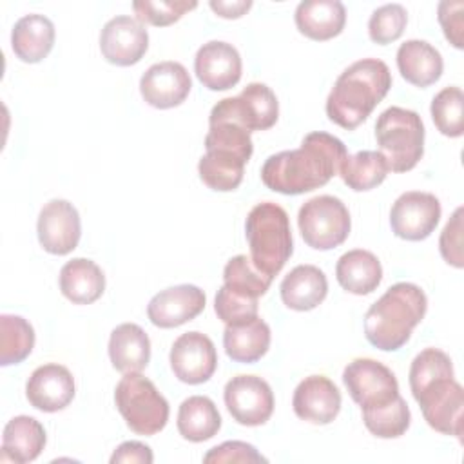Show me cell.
<instances>
[{
	"instance_id": "1",
	"label": "cell",
	"mask_w": 464,
	"mask_h": 464,
	"mask_svg": "<svg viewBox=\"0 0 464 464\" xmlns=\"http://www.w3.org/2000/svg\"><path fill=\"white\" fill-rule=\"evenodd\" d=\"M348 156L344 143L328 132H308L299 149L281 150L266 158L261 181L274 192L297 196L326 185Z\"/></svg>"
},
{
	"instance_id": "2",
	"label": "cell",
	"mask_w": 464,
	"mask_h": 464,
	"mask_svg": "<svg viewBox=\"0 0 464 464\" xmlns=\"http://www.w3.org/2000/svg\"><path fill=\"white\" fill-rule=\"evenodd\" d=\"M390 87L392 72L382 60H357L337 76L326 98V116L335 125L353 130L382 102Z\"/></svg>"
},
{
	"instance_id": "3",
	"label": "cell",
	"mask_w": 464,
	"mask_h": 464,
	"mask_svg": "<svg viewBox=\"0 0 464 464\" xmlns=\"http://www.w3.org/2000/svg\"><path fill=\"white\" fill-rule=\"evenodd\" d=\"M426 310L428 299L420 286L406 281L395 283L368 308L364 335L372 346L382 352H395L410 341Z\"/></svg>"
},
{
	"instance_id": "4",
	"label": "cell",
	"mask_w": 464,
	"mask_h": 464,
	"mask_svg": "<svg viewBox=\"0 0 464 464\" xmlns=\"http://www.w3.org/2000/svg\"><path fill=\"white\" fill-rule=\"evenodd\" d=\"M205 150L198 163L201 181L218 192L236 190L254 152L250 132L230 118L208 116Z\"/></svg>"
},
{
	"instance_id": "5",
	"label": "cell",
	"mask_w": 464,
	"mask_h": 464,
	"mask_svg": "<svg viewBox=\"0 0 464 464\" xmlns=\"http://www.w3.org/2000/svg\"><path fill=\"white\" fill-rule=\"evenodd\" d=\"M245 236L254 266L274 279L294 252L288 214L272 201L257 203L246 216Z\"/></svg>"
},
{
	"instance_id": "6",
	"label": "cell",
	"mask_w": 464,
	"mask_h": 464,
	"mask_svg": "<svg viewBox=\"0 0 464 464\" xmlns=\"http://www.w3.org/2000/svg\"><path fill=\"white\" fill-rule=\"evenodd\" d=\"M375 138L393 172L411 170L424 154V123L411 109L392 105L382 111L375 121Z\"/></svg>"
},
{
	"instance_id": "7",
	"label": "cell",
	"mask_w": 464,
	"mask_h": 464,
	"mask_svg": "<svg viewBox=\"0 0 464 464\" xmlns=\"http://www.w3.org/2000/svg\"><path fill=\"white\" fill-rule=\"evenodd\" d=\"M114 402L125 424L138 435H154L167 426L169 402L140 372L125 373L114 390Z\"/></svg>"
},
{
	"instance_id": "8",
	"label": "cell",
	"mask_w": 464,
	"mask_h": 464,
	"mask_svg": "<svg viewBox=\"0 0 464 464\" xmlns=\"http://www.w3.org/2000/svg\"><path fill=\"white\" fill-rule=\"evenodd\" d=\"M297 225L308 246L315 250H332L346 241L352 219L339 198L323 194L301 205Z\"/></svg>"
},
{
	"instance_id": "9",
	"label": "cell",
	"mask_w": 464,
	"mask_h": 464,
	"mask_svg": "<svg viewBox=\"0 0 464 464\" xmlns=\"http://www.w3.org/2000/svg\"><path fill=\"white\" fill-rule=\"evenodd\" d=\"M411 395L419 402L430 428L444 435H453L462 442L464 392L453 375L433 379Z\"/></svg>"
},
{
	"instance_id": "10",
	"label": "cell",
	"mask_w": 464,
	"mask_h": 464,
	"mask_svg": "<svg viewBox=\"0 0 464 464\" xmlns=\"http://www.w3.org/2000/svg\"><path fill=\"white\" fill-rule=\"evenodd\" d=\"M210 116L230 118L248 132L266 130L274 127L279 118V102L268 85L252 82L237 96L219 100L212 107Z\"/></svg>"
},
{
	"instance_id": "11",
	"label": "cell",
	"mask_w": 464,
	"mask_h": 464,
	"mask_svg": "<svg viewBox=\"0 0 464 464\" xmlns=\"http://www.w3.org/2000/svg\"><path fill=\"white\" fill-rule=\"evenodd\" d=\"M343 382L361 410L384 406L401 395L393 372L370 357H357L348 362L343 370Z\"/></svg>"
},
{
	"instance_id": "12",
	"label": "cell",
	"mask_w": 464,
	"mask_h": 464,
	"mask_svg": "<svg viewBox=\"0 0 464 464\" xmlns=\"http://www.w3.org/2000/svg\"><path fill=\"white\" fill-rule=\"evenodd\" d=\"M223 399L232 419L243 426H261L274 413L270 384L257 375H236L223 390Z\"/></svg>"
},
{
	"instance_id": "13",
	"label": "cell",
	"mask_w": 464,
	"mask_h": 464,
	"mask_svg": "<svg viewBox=\"0 0 464 464\" xmlns=\"http://www.w3.org/2000/svg\"><path fill=\"white\" fill-rule=\"evenodd\" d=\"M440 219V203L431 192L408 190L401 194L392 210L390 225L397 237L406 241L426 239Z\"/></svg>"
},
{
	"instance_id": "14",
	"label": "cell",
	"mask_w": 464,
	"mask_h": 464,
	"mask_svg": "<svg viewBox=\"0 0 464 464\" xmlns=\"http://www.w3.org/2000/svg\"><path fill=\"white\" fill-rule=\"evenodd\" d=\"M172 373L185 384L207 382L218 368V352L212 339L201 332L181 334L169 353Z\"/></svg>"
},
{
	"instance_id": "15",
	"label": "cell",
	"mask_w": 464,
	"mask_h": 464,
	"mask_svg": "<svg viewBox=\"0 0 464 464\" xmlns=\"http://www.w3.org/2000/svg\"><path fill=\"white\" fill-rule=\"evenodd\" d=\"M36 232L45 252L54 256L72 252L82 236V221L76 207L67 199H51L38 214Z\"/></svg>"
},
{
	"instance_id": "16",
	"label": "cell",
	"mask_w": 464,
	"mask_h": 464,
	"mask_svg": "<svg viewBox=\"0 0 464 464\" xmlns=\"http://www.w3.org/2000/svg\"><path fill=\"white\" fill-rule=\"evenodd\" d=\"M149 49L145 25L127 14L111 18L100 33V51L109 63L129 67L138 63Z\"/></svg>"
},
{
	"instance_id": "17",
	"label": "cell",
	"mask_w": 464,
	"mask_h": 464,
	"mask_svg": "<svg viewBox=\"0 0 464 464\" xmlns=\"http://www.w3.org/2000/svg\"><path fill=\"white\" fill-rule=\"evenodd\" d=\"M207 303L205 292L196 285H176L158 292L147 304V317L158 328H176L198 317Z\"/></svg>"
},
{
	"instance_id": "18",
	"label": "cell",
	"mask_w": 464,
	"mask_h": 464,
	"mask_svg": "<svg viewBox=\"0 0 464 464\" xmlns=\"http://www.w3.org/2000/svg\"><path fill=\"white\" fill-rule=\"evenodd\" d=\"M190 89L192 80L188 71L179 62L172 60L150 65L140 80L141 98L156 109H172L181 105Z\"/></svg>"
},
{
	"instance_id": "19",
	"label": "cell",
	"mask_w": 464,
	"mask_h": 464,
	"mask_svg": "<svg viewBox=\"0 0 464 464\" xmlns=\"http://www.w3.org/2000/svg\"><path fill=\"white\" fill-rule=\"evenodd\" d=\"M241 56L237 49L221 40L203 44L194 58V72L203 87L210 91H227L241 80Z\"/></svg>"
},
{
	"instance_id": "20",
	"label": "cell",
	"mask_w": 464,
	"mask_h": 464,
	"mask_svg": "<svg viewBox=\"0 0 464 464\" xmlns=\"http://www.w3.org/2000/svg\"><path fill=\"white\" fill-rule=\"evenodd\" d=\"M72 373L58 362L38 366L25 384V397L29 404L40 411L54 413L63 410L74 399Z\"/></svg>"
},
{
	"instance_id": "21",
	"label": "cell",
	"mask_w": 464,
	"mask_h": 464,
	"mask_svg": "<svg viewBox=\"0 0 464 464\" xmlns=\"http://www.w3.org/2000/svg\"><path fill=\"white\" fill-rule=\"evenodd\" d=\"M294 413L312 424H330L341 410V392L324 375L304 377L294 390Z\"/></svg>"
},
{
	"instance_id": "22",
	"label": "cell",
	"mask_w": 464,
	"mask_h": 464,
	"mask_svg": "<svg viewBox=\"0 0 464 464\" xmlns=\"http://www.w3.org/2000/svg\"><path fill=\"white\" fill-rule=\"evenodd\" d=\"M281 299L290 310L308 312L319 306L328 294V281L315 265H297L281 281Z\"/></svg>"
},
{
	"instance_id": "23",
	"label": "cell",
	"mask_w": 464,
	"mask_h": 464,
	"mask_svg": "<svg viewBox=\"0 0 464 464\" xmlns=\"http://www.w3.org/2000/svg\"><path fill=\"white\" fill-rule=\"evenodd\" d=\"M54 24L38 13L18 18L11 31V49L25 63L42 62L54 45Z\"/></svg>"
},
{
	"instance_id": "24",
	"label": "cell",
	"mask_w": 464,
	"mask_h": 464,
	"mask_svg": "<svg viewBox=\"0 0 464 464\" xmlns=\"http://www.w3.org/2000/svg\"><path fill=\"white\" fill-rule=\"evenodd\" d=\"M223 346L232 361L252 364L270 348V326L259 315L230 323L223 332Z\"/></svg>"
},
{
	"instance_id": "25",
	"label": "cell",
	"mask_w": 464,
	"mask_h": 464,
	"mask_svg": "<svg viewBox=\"0 0 464 464\" xmlns=\"http://www.w3.org/2000/svg\"><path fill=\"white\" fill-rule=\"evenodd\" d=\"M295 25L310 40H330L341 34L346 9L339 0H304L295 7Z\"/></svg>"
},
{
	"instance_id": "26",
	"label": "cell",
	"mask_w": 464,
	"mask_h": 464,
	"mask_svg": "<svg viewBox=\"0 0 464 464\" xmlns=\"http://www.w3.org/2000/svg\"><path fill=\"white\" fill-rule=\"evenodd\" d=\"M397 67L408 83L422 89L440 78L444 62L440 53L426 40H406L397 49Z\"/></svg>"
},
{
	"instance_id": "27",
	"label": "cell",
	"mask_w": 464,
	"mask_h": 464,
	"mask_svg": "<svg viewBox=\"0 0 464 464\" xmlns=\"http://www.w3.org/2000/svg\"><path fill=\"white\" fill-rule=\"evenodd\" d=\"M109 359L121 373L141 372L150 361V339L136 323L118 324L109 337Z\"/></svg>"
},
{
	"instance_id": "28",
	"label": "cell",
	"mask_w": 464,
	"mask_h": 464,
	"mask_svg": "<svg viewBox=\"0 0 464 464\" xmlns=\"http://www.w3.org/2000/svg\"><path fill=\"white\" fill-rule=\"evenodd\" d=\"M45 430L34 417L16 415L4 426L2 457L16 464H27L38 459L45 446Z\"/></svg>"
},
{
	"instance_id": "29",
	"label": "cell",
	"mask_w": 464,
	"mask_h": 464,
	"mask_svg": "<svg viewBox=\"0 0 464 464\" xmlns=\"http://www.w3.org/2000/svg\"><path fill=\"white\" fill-rule=\"evenodd\" d=\"M337 283L353 295L372 294L382 279V266L375 254L362 248L344 252L335 265Z\"/></svg>"
},
{
	"instance_id": "30",
	"label": "cell",
	"mask_w": 464,
	"mask_h": 464,
	"mask_svg": "<svg viewBox=\"0 0 464 464\" xmlns=\"http://www.w3.org/2000/svg\"><path fill=\"white\" fill-rule=\"evenodd\" d=\"M60 290L74 304H91L98 301L105 290V276L102 268L87 257H74L60 270Z\"/></svg>"
},
{
	"instance_id": "31",
	"label": "cell",
	"mask_w": 464,
	"mask_h": 464,
	"mask_svg": "<svg viewBox=\"0 0 464 464\" xmlns=\"http://www.w3.org/2000/svg\"><path fill=\"white\" fill-rule=\"evenodd\" d=\"M176 424L185 440L203 442L219 431L221 415L212 399L205 395H192L179 404Z\"/></svg>"
},
{
	"instance_id": "32",
	"label": "cell",
	"mask_w": 464,
	"mask_h": 464,
	"mask_svg": "<svg viewBox=\"0 0 464 464\" xmlns=\"http://www.w3.org/2000/svg\"><path fill=\"white\" fill-rule=\"evenodd\" d=\"M388 170V163L379 150H359L343 160L339 176L348 188L364 192L381 185L386 179Z\"/></svg>"
},
{
	"instance_id": "33",
	"label": "cell",
	"mask_w": 464,
	"mask_h": 464,
	"mask_svg": "<svg viewBox=\"0 0 464 464\" xmlns=\"http://www.w3.org/2000/svg\"><path fill=\"white\" fill-rule=\"evenodd\" d=\"M34 348V330L27 319L14 314L0 315V364H18Z\"/></svg>"
},
{
	"instance_id": "34",
	"label": "cell",
	"mask_w": 464,
	"mask_h": 464,
	"mask_svg": "<svg viewBox=\"0 0 464 464\" xmlns=\"http://www.w3.org/2000/svg\"><path fill=\"white\" fill-rule=\"evenodd\" d=\"M272 279L259 272L248 256L230 257L223 268V285L237 295L257 299L266 294Z\"/></svg>"
},
{
	"instance_id": "35",
	"label": "cell",
	"mask_w": 464,
	"mask_h": 464,
	"mask_svg": "<svg viewBox=\"0 0 464 464\" xmlns=\"http://www.w3.org/2000/svg\"><path fill=\"white\" fill-rule=\"evenodd\" d=\"M368 431L379 439H397L410 428L411 413L406 401L399 395L395 401L370 410H361Z\"/></svg>"
},
{
	"instance_id": "36",
	"label": "cell",
	"mask_w": 464,
	"mask_h": 464,
	"mask_svg": "<svg viewBox=\"0 0 464 464\" xmlns=\"http://www.w3.org/2000/svg\"><path fill=\"white\" fill-rule=\"evenodd\" d=\"M435 127L448 138H459L464 132V94L460 87H444L435 94L430 107Z\"/></svg>"
},
{
	"instance_id": "37",
	"label": "cell",
	"mask_w": 464,
	"mask_h": 464,
	"mask_svg": "<svg viewBox=\"0 0 464 464\" xmlns=\"http://www.w3.org/2000/svg\"><path fill=\"white\" fill-rule=\"evenodd\" d=\"M408 24V13L401 4H384L377 7L368 20V34L379 44L386 45L401 38Z\"/></svg>"
},
{
	"instance_id": "38",
	"label": "cell",
	"mask_w": 464,
	"mask_h": 464,
	"mask_svg": "<svg viewBox=\"0 0 464 464\" xmlns=\"http://www.w3.org/2000/svg\"><path fill=\"white\" fill-rule=\"evenodd\" d=\"M196 2L188 0H136L132 2V11L136 20L141 24H150L158 27L170 25L178 22L185 13L196 9Z\"/></svg>"
},
{
	"instance_id": "39",
	"label": "cell",
	"mask_w": 464,
	"mask_h": 464,
	"mask_svg": "<svg viewBox=\"0 0 464 464\" xmlns=\"http://www.w3.org/2000/svg\"><path fill=\"white\" fill-rule=\"evenodd\" d=\"M214 312L225 324L246 321L257 315V299L237 295L223 285L216 294Z\"/></svg>"
},
{
	"instance_id": "40",
	"label": "cell",
	"mask_w": 464,
	"mask_h": 464,
	"mask_svg": "<svg viewBox=\"0 0 464 464\" xmlns=\"http://www.w3.org/2000/svg\"><path fill=\"white\" fill-rule=\"evenodd\" d=\"M439 250L444 261L455 268L464 266L462 256V207H459L453 216L448 219L440 232Z\"/></svg>"
},
{
	"instance_id": "41",
	"label": "cell",
	"mask_w": 464,
	"mask_h": 464,
	"mask_svg": "<svg viewBox=\"0 0 464 464\" xmlns=\"http://www.w3.org/2000/svg\"><path fill=\"white\" fill-rule=\"evenodd\" d=\"M203 462L207 464H223V462H266V459L256 450V446L243 440H227L210 448Z\"/></svg>"
},
{
	"instance_id": "42",
	"label": "cell",
	"mask_w": 464,
	"mask_h": 464,
	"mask_svg": "<svg viewBox=\"0 0 464 464\" xmlns=\"http://www.w3.org/2000/svg\"><path fill=\"white\" fill-rule=\"evenodd\" d=\"M462 13L464 2L460 0H442L437 9L444 36L457 49H462Z\"/></svg>"
},
{
	"instance_id": "43",
	"label": "cell",
	"mask_w": 464,
	"mask_h": 464,
	"mask_svg": "<svg viewBox=\"0 0 464 464\" xmlns=\"http://www.w3.org/2000/svg\"><path fill=\"white\" fill-rule=\"evenodd\" d=\"M154 460V455H152V450L143 444V442H138V440H127V442H121L114 453L111 455V464H132V462H138V464H150Z\"/></svg>"
},
{
	"instance_id": "44",
	"label": "cell",
	"mask_w": 464,
	"mask_h": 464,
	"mask_svg": "<svg viewBox=\"0 0 464 464\" xmlns=\"http://www.w3.org/2000/svg\"><path fill=\"white\" fill-rule=\"evenodd\" d=\"M208 5L221 18H239L252 7V2L250 0H232V2L230 0H210Z\"/></svg>"
}]
</instances>
